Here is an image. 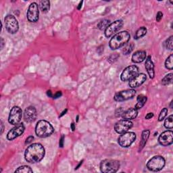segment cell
<instances>
[{
    "label": "cell",
    "mask_w": 173,
    "mask_h": 173,
    "mask_svg": "<svg viewBox=\"0 0 173 173\" xmlns=\"http://www.w3.org/2000/svg\"><path fill=\"white\" fill-rule=\"evenodd\" d=\"M45 156V148L40 143H33L27 148L25 153V160L31 164L39 162Z\"/></svg>",
    "instance_id": "6da1fadb"
},
{
    "label": "cell",
    "mask_w": 173,
    "mask_h": 173,
    "mask_svg": "<svg viewBox=\"0 0 173 173\" xmlns=\"http://www.w3.org/2000/svg\"><path fill=\"white\" fill-rule=\"evenodd\" d=\"M130 35L127 31L120 32L113 36L110 41V47L112 50H116L126 45L130 40Z\"/></svg>",
    "instance_id": "7a4b0ae2"
},
{
    "label": "cell",
    "mask_w": 173,
    "mask_h": 173,
    "mask_svg": "<svg viewBox=\"0 0 173 173\" xmlns=\"http://www.w3.org/2000/svg\"><path fill=\"white\" fill-rule=\"evenodd\" d=\"M54 128L49 122L46 120H39L35 128L36 135L41 138L49 137L54 132Z\"/></svg>",
    "instance_id": "3957f363"
},
{
    "label": "cell",
    "mask_w": 173,
    "mask_h": 173,
    "mask_svg": "<svg viewBox=\"0 0 173 173\" xmlns=\"http://www.w3.org/2000/svg\"><path fill=\"white\" fill-rule=\"evenodd\" d=\"M120 166L119 161L106 159L102 161L100 164V170L104 173H114L117 172L120 168Z\"/></svg>",
    "instance_id": "277c9868"
},
{
    "label": "cell",
    "mask_w": 173,
    "mask_h": 173,
    "mask_svg": "<svg viewBox=\"0 0 173 173\" xmlns=\"http://www.w3.org/2000/svg\"><path fill=\"white\" fill-rule=\"evenodd\" d=\"M165 166V160L161 156H155L148 161L147 168L153 172H158L162 170Z\"/></svg>",
    "instance_id": "5b68a950"
},
{
    "label": "cell",
    "mask_w": 173,
    "mask_h": 173,
    "mask_svg": "<svg viewBox=\"0 0 173 173\" xmlns=\"http://www.w3.org/2000/svg\"><path fill=\"white\" fill-rule=\"evenodd\" d=\"M136 139V134L133 132H126L118 138V144L122 148H128Z\"/></svg>",
    "instance_id": "8992f818"
},
{
    "label": "cell",
    "mask_w": 173,
    "mask_h": 173,
    "mask_svg": "<svg viewBox=\"0 0 173 173\" xmlns=\"http://www.w3.org/2000/svg\"><path fill=\"white\" fill-rule=\"evenodd\" d=\"M5 29L10 34L16 33L19 29V25L16 19L12 15H8L4 19Z\"/></svg>",
    "instance_id": "52a82bcc"
},
{
    "label": "cell",
    "mask_w": 173,
    "mask_h": 173,
    "mask_svg": "<svg viewBox=\"0 0 173 173\" xmlns=\"http://www.w3.org/2000/svg\"><path fill=\"white\" fill-rule=\"evenodd\" d=\"M23 111L19 106H14L10 110L8 118V122L12 125H17L21 121Z\"/></svg>",
    "instance_id": "ba28073f"
},
{
    "label": "cell",
    "mask_w": 173,
    "mask_h": 173,
    "mask_svg": "<svg viewBox=\"0 0 173 173\" xmlns=\"http://www.w3.org/2000/svg\"><path fill=\"white\" fill-rule=\"evenodd\" d=\"M139 73V68L135 65H131L126 67L122 72L120 78L122 81H128L132 79Z\"/></svg>",
    "instance_id": "9c48e42d"
},
{
    "label": "cell",
    "mask_w": 173,
    "mask_h": 173,
    "mask_svg": "<svg viewBox=\"0 0 173 173\" xmlns=\"http://www.w3.org/2000/svg\"><path fill=\"white\" fill-rule=\"evenodd\" d=\"M132 127V122L129 120L123 119L117 122L114 126V130L118 134H122L127 132Z\"/></svg>",
    "instance_id": "30bf717a"
},
{
    "label": "cell",
    "mask_w": 173,
    "mask_h": 173,
    "mask_svg": "<svg viewBox=\"0 0 173 173\" xmlns=\"http://www.w3.org/2000/svg\"><path fill=\"white\" fill-rule=\"evenodd\" d=\"M136 95V91L134 89H127L118 91L115 94L114 99L116 102H124L131 99Z\"/></svg>",
    "instance_id": "8fae6325"
},
{
    "label": "cell",
    "mask_w": 173,
    "mask_h": 173,
    "mask_svg": "<svg viewBox=\"0 0 173 173\" xmlns=\"http://www.w3.org/2000/svg\"><path fill=\"white\" fill-rule=\"evenodd\" d=\"M27 19L31 23H36L39 20V6L37 3L33 2L29 5L27 11Z\"/></svg>",
    "instance_id": "7c38bea8"
},
{
    "label": "cell",
    "mask_w": 173,
    "mask_h": 173,
    "mask_svg": "<svg viewBox=\"0 0 173 173\" xmlns=\"http://www.w3.org/2000/svg\"><path fill=\"white\" fill-rule=\"evenodd\" d=\"M122 26H123V22L122 20H117L112 23H110L105 30V36L107 38L112 37L121 29Z\"/></svg>",
    "instance_id": "4fadbf2b"
},
{
    "label": "cell",
    "mask_w": 173,
    "mask_h": 173,
    "mask_svg": "<svg viewBox=\"0 0 173 173\" xmlns=\"http://www.w3.org/2000/svg\"><path fill=\"white\" fill-rule=\"evenodd\" d=\"M25 130V126L23 123H19L15 125L14 127L10 130L7 135V139L10 141L22 135Z\"/></svg>",
    "instance_id": "5bb4252c"
},
{
    "label": "cell",
    "mask_w": 173,
    "mask_h": 173,
    "mask_svg": "<svg viewBox=\"0 0 173 173\" xmlns=\"http://www.w3.org/2000/svg\"><path fill=\"white\" fill-rule=\"evenodd\" d=\"M158 141L161 146H168L173 142V132L172 130H166L160 135L158 138Z\"/></svg>",
    "instance_id": "9a60e30c"
},
{
    "label": "cell",
    "mask_w": 173,
    "mask_h": 173,
    "mask_svg": "<svg viewBox=\"0 0 173 173\" xmlns=\"http://www.w3.org/2000/svg\"><path fill=\"white\" fill-rule=\"evenodd\" d=\"M147 79V76L145 74L141 73L139 74L136 76L131 79L129 81V83H128V85L130 88L133 89V88L139 87V86L141 85L145 82Z\"/></svg>",
    "instance_id": "2e32d148"
},
{
    "label": "cell",
    "mask_w": 173,
    "mask_h": 173,
    "mask_svg": "<svg viewBox=\"0 0 173 173\" xmlns=\"http://www.w3.org/2000/svg\"><path fill=\"white\" fill-rule=\"evenodd\" d=\"M24 118L26 122H33L37 118V110L33 106H29L26 108L25 113H24Z\"/></svg>",
    "instance_id": "e0dca14e"
},
{
    "label": "cell",
    "mask_w": 173,
    "mask_h": 173,
    "mask_svg": "<svg viewBox=\"0 0 173 173\" xmlns=\"http://www.w3.org/2000/svg\"><path fill=\"white\" fill-rule=\"evenodd\" d=\"M145 66H146V69L148 72V73L150 76V78H154L155 76V72H154V62L152 60V57L150 56H149L148 58H146V63H145Z\"/></svg>",
    "instance_id": "ac0fdd59"
},
{
    "label": "cell",
    "mask_w": 173,
    "mask_h": 173,
    "mask_svg": "<svg viewBox=\"0 0 173 173\" xmlns=\"http://www.w3.org/2000/svg\"><path fill=\"white\" fill-rule=\"evenodd\" d=\"M146 51H137L132 54V62L134 63H141L143 62L146 58Z\"/></svg>",
    "instance_id": "d6986e66"
},
{
    "label": "cell",
    "mask_w": 173,
    "mask_h": 173,
    "mask_svg": "<svg viewBox=\"0 0 173 173\" xmlns=\"http://www.w3.org/2000/svg\"><path fill=\"white\" fill-rule=\"evenodd\" d=\"M138 115V111L135 108H129L123 112L122 114V117L123 119L126 120H132L137 118Z\"/></svg>",
    "instance_id": "ffe728a7"
},
{
    "label": "cell",
    "mask_w": 173,
    "mask_h": 173,
    "mask_svg": "<svg viewBox=\"0 0 173 173\" xmlns=\"http://www.w3.org/2000/svg\"><path fill=\"white\" fill-rule=\"evenodd\" d=\"M150 132L149 130H144L142 132V135H141V140L140 144H139V150L141 151L142 149L144 148V146H146L147 141H148L149 137H150Z\"/></svg>",
    "instance_id": "44dd1931"
},
{
    "label": "cell",
    "mask_w": 173,
    "mask_h": 173,
    "mask_svg": "<svg viewBox=\"0 0 173 173\" xmlns=\"http://www.w3.org/2000/svg\"><path fill=\"white\" fill-rule=\"evenodd\" d=\"M137 103L136 104L135 108L137 110H139L143 107L144 105L146 103L147 100H148V98H147L146 96L143 95H139L137 96Z\"/></svg>",
    "instance_id": "7402d4cb"
},
{
    "label": "cell",
    "mask_w": 173,
    "mask_h": 173,
    "mask_svg": "<svg viewBox=\"0 0 173 173\" xmlns=\"http://www.w3.org/2000/svg\"><path fill=\"white\" fill-rule=\"evenodd\" d=\"M40 9L42 12L47 13L50 9V2L48 0H43L40 1L39 3Z\"/></svg>",
    "instance_id": "603a6c76"
},
{
    "label": "cell",
    "mask_w": 173,
    "mask_h": 173,
    "mask_svg": "<svg viewBox=\"0 0 173 173\" xmlns=\"http://www.w3.org/2000/svg\"><path fill=\"white\" fill-rule=\"evenodd\" d=\"M147 33V29L146 27H142L139 29L137 31L135 35V39H139V38H141L146 35Z\"/></svg>",
    "instance_id": "cb8c5ba5"
},
{
    "label": "cell",
    "mask_w": 173,
    "mask_h": 173,
    "mask_svg": "<svg viewBox=\"0 0 173 173\" xmlns=\"http://www.w3.org/2000/svg\"><path fill=\"white\" fill-rule=\"evenodd\" d=\"M15 172H20V173H32L33 170L31 168V167L29 166H22L18 168L15 170Z\"/></svg>",
    "instance_id": "d4e9b609"
},
{
    "label": "cell",
    "mask_w": 173,
    "mask_h": 173,
    "mask_svg": "<svg viewBox=\"0 0 173 173\" xmlns=\"http://www.w3.org/2000/svg\"><path fill=\"white\" fill-rule=\"evenodd\" d=\"M172 82V73L166 74L162 79V84L163 85H168Z\"/></svg>",
    "instance_id": "484cf974"
},
{
    "label": "cell",
    "mask_w": 173,
    "mask_h": 173,
    "mask_svg": "<svg viewBox=\"0 0 173 173\" xmlns=\"http://www.w3.org/2000/svg\"><path fill=\"white\" fill-rule=\"evenodd\" d=\"M110 20L104 19L103 21H101L99 23H98L97 28L100 30H102H102H104L105 29H106V28H107L108 26L110 25Z\"/></svg>",
    "instance_id": "4316f807"
},
{
    "label": "cell",
    "mask_w": 173,
    "mask_h": 173,
    "mask_svg": "<svg viewBox=\"0 0 173 173\" xmlns=\"http://www.w3.org/2000/svg\"><path fill=\"white\" fill-rule=\"evenodd\" d=\"M164 127L168 129H172L173 128V116L170 115L165 120Z\"/></svg>",
    "instance_id": "83f0119b"
},
{
    "label": "cell",
    "mask_w": 173,
    "mask_h": 173,
    "mask_svg": "<svg viewBox=\"0 0 173 173\" xmlns=\"http://www.w3.org/2000/svg\"><path fill=\"white\" fill-rule=\"evenodd\" d=\"M134 49V44L133 43H128L125 45L123 49H122V53L124 55H128L132 52Z\"/></svg>",
    "instance_id": "f1b7e54d"
},
{
    "label": "cell",
    "mask_w": 173,
    "mask_h": 173,
    "mask_svg": "<svg viewBox=\"0 0 173 173\" xmlns=\"http://www.w3.org/2000/svg\"><path fill=\"white\" fill-rule=\"evenodd\" d=\"M165 67L168 70H172L173 69V56L172 54L169 56L167 58L166 62H165Z\"/></svg>",
    "instance_id": "f546056e"
},
{
    "label": "cell",
    "mask_w": 173,
    "mask_h": 173,
    "mask_svg": "<svg viewBox=\"0 0 173 173\" xmlns=\"http://www.w3.org/2000/svg\"><path fill=\"white\" fill-rule=\"evenodd\" d=\"M165 47L167 49H173V36H170L165 42Z\"/></svg>",
    "instance_id": "4dcf8cb0"
},
{
    "label": "cell",
    "mask_w": 173,
    "mask_h": 173,
    "mask_svg": "<svg viewBox=\"0 0 173 173\" xmlns=\"http://www.w3.org/2000/svg\"><path fill=\"white\" fill-rule=\"evenodd\" d=\"M167 114H168V108H164L161 110L160 114H159L158 116V120L159 121H162L164 119L165 117H166Z\"/></svg>",
    "instance_id": "1f68e13d"
},
{
    "label": "cell",
    "mask_w": 173,
    "mask_h": 173,
    "mask_svg": "<svg viewBox=\"0 0 173 173\" xmlns=\"http://www.w3.org/2000/svg\"><path fill=\"white\" fill-rule=\"evenodd\" d=\"M119 55H118V54H112L111 56H110L109 58H108V61L110 62H115L116 60L118 59V58H119Z\"/></svg>",
    "instance_id": "d6a6232c"
},
{
    "label": "cell",
    "mask_w": 173,
    "mask_h": 173,
    "mask_svg": "<svg viewBox=\"0 0 173 173\" xmlns=\"http://www.w3.org/2000/svg\"><path fill=\"white\" fill-rule=\"evenodd\" d=\"M124 112V110L122 108H118V109L116 110V112H115L116 117H117V118L120 117V116H122V114H123Z\"/></svg>",
    "instance_id": "836d02e7"
},
{
    "label": "cell",
    "mask_w": 173,
    "mask_h": 173,
    "mask_svg": "<svg viewBox=\"0 0 173 173\" xmlns=\"http://www.w3.org/2000/svg\"><path fill=\"white\" fill-rule=\"evenodd\" d=\"M163 17V14L161 12H158L156 14V21L157 22H160L161 21V19H162Z\"/></svg>",
    "instance_id": "e575fe53"
},
{
    "label": "cell",
    "mask_w": 173,
    "mask_h": 173,
    "mask_svg": "<svg viewBox=\"0 0 173 173\" xmlns=\"http://www.w3.org/2000/svg\"><path fill=\"white\" fill-rule=\"evenodd\" d=\"M34 140V137L33 136H29V137L27 138V139H26V141H25V143L26 144H29L31 143Z\"/></svg>",
    "instance_id": "d590c367"
},
{
    "label": "cell",
    "mask_w": 173,
    "mask_h": 173,
    "mask_svg": "<svg viewBox=\"0 0 173 173\" xmlns=\"http://www.w3.org/2000/svg\"><path fill=\"white\" fill-rule=\"evenodd\" d=\"M64 141V136H62V137H61V139H60V142H59V146L60 148H63Z\"/></svg>",
    "instance_id": "8d00e7d4"
},
{
    "label": "cell",
    "mask_w": 173,
    "mask_h": 173,
    "mask_svg": "<svg viewBox=\"0 0 173 173\" xmlns=\"http://www.w3.org/2000/svg\"><path fill=\"white\" fill-rule=\"evenodd\" d=\"M153 117H154V114H153L152 112H150V113H148L146 116V119L149 120V119H151V118Z\"/></svg>",
    "instance_id": "74e56055"
},
{
    "label": "cell",
    "mask_w": 173,
    "mask_h": 173,
    "mask_svg": "<svg viewBox=\"0 0 173 173\" xmlns=\"http://www.w3.org/2000/svg\"><path fill=\"white\" fill-rule=\"evenodd\" d=\"M62 92L61 91H58L57 93H56L55 95H54V99H57V98H59V97H60L62 96Z\"/></svg>",
    "instance_id": "f35d334b"
},
{
    "label": "cell",
    "mask_w": 173,
    "mask_h": 173,
    "mask_svg": "<svg viewBox=\"0 0 173 173\" xmlns=\"http://www.w3.org/2000/svg\"><path fill=\"white\" fill-rule=\"evenodd\" d=\"M3 130H4V125H3V122L1 121V134L3 133Z\"/></svg>",
    "instance_id": "ab89813d"
},
{
    "label": "cell",
    "mask_w": 173,
    "mask_h": 173,
    "mask_svg": "<svg viewBox=\"0 0 173 173\" xmlns=\"http://www.w3.org/2000/svg\"><path fill=\"white\" fill-rule=\"evenodd\" d=\"M70 127H71V129L72 131H74V130H75V124H74V122H72L71 124V125H70Z\"/></svg>",
    "instance_id": "60d3db41"
},
{
    "label": "cell",
    "mask_w": 173,
    "mask_h": 173,
    "mask_svg": "<svg viewBox=\"0 0 173 173\" xmlns=\"http://www.w3.org/2000/svg\"><path fill=\"white\" fill-rule=\"evenodd\" d=\"M82 3H83V1H80V2L79 3V4H78V7H77V9L78 10H80V8H82Z\"/></svg>",
    "instance_id": "b9f144b4"
},
{
    "label": "cell",
    "mask_w": 173,
    "mask_h": 173,
    "mask_svg": "<svg viewBox=\"0 0 173 173\" xmlns=\"http://www.w3.org/2000/svg\"><path fill=\"white\" fill-rule=\"evenodd\" d=\"M66 112H67V109L64 110V111L62 112V113H61V114H60V117H62V116H64V114H66Z\"/></svg>",
    "instance_id": "7bdbcfd3"
},
{
    "label": "cell",
    "mask_w": 173,
    "mask_h": 173,
    "mask_svg": "<svg viewBox=\"0 0 173 173\" xmlns=\"http://www.w3.org/2000/svg\"><path fill=\"white\" fill-rule=\"evenodd\" d=\"M47 95L49 96V97H52V93H51V90H49V91H47Z\"/></svg>",
    "instance_id": "ee69618b"
},
{
    "label": "cell",
    "mask_w": 173,
    "mask_h": 173,
    "mask_svg": "<svg viewBox=\"0 0 173 173\" xmlns=\"http://www.w3.org/2000/svg\"><path fill=\"white\" fill-rule=\"evenodd\" d=\"M82 162H83V161H82V160L81 161V162H80V163H79V164H78V166H77V167H76V168H75V170H76V169H78V168H79V166H80V165H81V164H82Z\"/></svg>",
    "instance_id": "f6af8a7d"
},
{
    "label": "cell",
    "mask_w": 173,
    "mask_h": 173,
    "mask_svg": "<svg viewBox=\"0 0 173 173\" xmlns=\"http://www.w3.org/2000/svg\"><path fill=\"white\" fill-rule=\"evenodd\" d=\"M1 48H3V39L1 38Z\"/></svg>",
    "instance_id": "bcb514c9"
},
{
    "label": "cell",
    "mask_w": 173,
    "mask_h": 173,
    "mask_svg": "<svg viewBox=\"0 0 173 173\" xmlns=\"http://www.w3.org/2000/svg\"><path fill=\"white\" fill-rule=\"evenodd\" d=\"M172 102H173L172 101L170 102V108H172Z\"/></svg>",
    "instance_id": "7dc6e473"
},
{
    "label": "cell",
    "mask_w": 173,
    "mask_h": 173,
    "mask_svg": "<svg viewBox=\"0 0 173 173\" xmlns=\"http://www.w3.org/2000/svg\"><path fill=\"white\" fill-rule=\"evenodd\" d=\"M78 116H76V122H78Z\"/></svg>",
    "instance_id": "c3c4849f"
}]
</instances>
